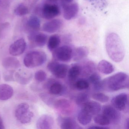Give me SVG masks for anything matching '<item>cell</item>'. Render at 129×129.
<instances>
[{
    "instance_id": "1",
    "label": "cell",
    "mask_w": 129,
    "mask_h": 129,
    "mask_svg": "<svg viewBox=\"0 0 129 129\" xmlns=\"http://www.w3.org/2000/svg\"><path fill=\"white\" fill-rule=\"evenodd\" d=\"M106 52L109 58L116 62H121L125 54V48L120 38L115 33L109 34L105 40Z\"/></svg>"
},
{
    "instance_id": "2",
    "label": "cell",
    "mask_w": 129,
    "mask_h": 129,
    "mask_svg": "<svg viewBox=\"0 0 129 129\" xmlns=\"http://www.w3.org/2000/svg\"><path fill=\"white\" fill-rule=\"evenodd\" d=\"M129 87V76L124 72H118L102 80V89L108 92L128 89Z\"/></svg>"
},
{
    "instance_id": "3",
    "label": "cell",
    "mask_w": 129,
    "mask_h": 129,
    "mask_svg": "<svg viewBox=\"0 0 129 129\" xmlns=\"http://www.w3.org/2000/svg\"><path fill=\"white\" fill-rule=\"evenodd\" d=\"M47 60V55L41 51H33L27 53L24 59V63L28 68L38 67L44 64Z\"/></svg>"
},
{
    "instance_id": "4",
    "label": "cell",
    "mask_w": 129,
    "mask_h": 129,
    "mask_svg": "<svg viewBox=\"0 0 129 129\" xmlns=\"http://www.w3.org/2000/svg\"><path fill=\"white\" fill-rule=\"evenodd\" d=\"M37 12L42 18L47 20L54 18L59 15L60 10L57 4L46 3L38 8Z\"/></svg>"
},
{
    "instance_id": "5",
    "label": "cell",
    "mask_w": 129,
    "mask_h": 129,
    "mask_svg": "<svg viewBox=\"0 0 129 129\" xmlns=\"http://www.w3.org/2000/svg\"><path fill=\"white\" fill-rule=\"evenodd\" d=\"M29 105L26 103H21L18 105L15 112L16 119L21 123H30L34 117V113L30 111Z\"/></svg>"
},
{
    "instance_id": "6",
    "label": "cell",
    "mask_w": 129,
    "mask_h": 129,
    "mask_svg": "<svg viewBox=\"0 0 129 129\" xmlns=\"http://www.w3.org/2000/svg\"><path fill=\"white\" fill-rule=\"evenodd\" d=\"M73 50L70 46L64 45L58 47L53 51L54 61L67 62L72 58Z\"/></svg>"
},
{
    "instance_id": "7",
    "label": "cell",
    "mask_w": 129,
    "mask_h": 129,
    "mask_svg": "<svg viewBox=\"0 0 129 129\" xmlns=\"http://www.w3.org/2000/svg\"><path fill=\"white\" fill-rule=\"evenodd\" d=\"M47 68L56 77L62 79L66 77L69 70V66L68 65L59 63L54 61L48 63Z\"/></svg>"
},
{
    "instance_id": "8",
    "label": "cell",
    "mask_w": 129,
    "mask_h": 129,
    "mask_svg": "<svg viewBox=\"0 0 129 129\" xmlns=\"http://www.w3.org/2000/svg\"><path fill=\"white\" fill-rule=\"evenodd\" d=\"M112 106L118 111L129 112V98L127 93H122L115 96L111 100Z\"/></svg>"
},
{
    "instance_id": "9",
    "label": "cell",
    "mask_w": 129,
    "mask_h": 129,
    "mask_svg": "<svg viewBox=\"0 0 129 129\" xmlns=\"http://www.w3.org/2000/svg\"><path fill=\"white\" fill-rule=\"evenodd\" d=\"M103 114L108 118L110 123L117 124L119 123L121 115L119 111L111 105L104 106L103 108Z\"/></svg>"
},
{
    "instance_id": "10",
    "label": "cell",
    "mask_w": 129,
    "mask_h": 129,
    "mask_svg": "<svg viewBox=\"0 0 129 129\" xmlns=\"http://www.w3.org/2000/svg\"><path fill=\"white\" fill-rule=\"evenodd\" d=\"M27 44L23 38H20L16 41L10 45L9 53L13 56H18L22 54L25 51Z\"/></svg>"
},
{
    "instance_id": "11",
    "label": "cell",
    "mask_w": 129,
    "mask_h": 129,
    "mask_svg": "<svg viewBox=\"0 0 129 129\" xmlns=\"http://www.w3.org/2000/svg\"><path fill=\"white\" fill-rule=\"evenodd\" d=\"M63 17L69 21L75 18L79 12V6L77 3H72L62 7Z\"/></svg>"
},
{
    "instance_id": "12",
    "label": "cell",
    "mask_w": 129,
    "mask_h": 129,
    "mask_svg": "<svg viewBox=\"0 0 129 129\" xmlns=\"http://www.w3.org/2000/svg\"><path fill=\"white\" fill-rule=\"evenodd\" d=\"M62 25L63 21L61 19H53L44 23L43 26V30L47 33L53 34L59 30Z\"/></svg>"
},
{
    "instance_id": "13",
    "label": "cell",
    "mask_w": 129,
    "mask_h": 129,
    "mask_svg": "<svg viewBox=\"0 0 129 129\" xmlns=\"http://www.w3.org/2000/svg\"><path fill=\"white\" fill-rule=\"evenodd\" d=\"M28 39L31 43L38 47H42L46 44L47 40L46 35L37 32H31L28 36Z\"/></svg>"
},
{
    "instance_id": "14",
    "label": "cell",
    "mask_w": 129,
    "mask_h": 129,
    "mask_svg": "<svg viewBox=\"0 0 129 129\" xmlns=\"http://www.w3.org/2000/svg\"><path fill=\"white\" fill-rule=\"evenodd\" d=\"M53 107L63 114H69L72 111V105L71 102L66 99L56 100Z\"/></svg>"
},
{
    "instance_id": "15",
    "label": "cell",
    "mask_w": 129,
    "mask_h": 129,
    "mask_svg": "<svg viewBox=\"0 0 129 129\" xmlns=\"http://www.w3.org/2000/svg\"><path fill=\"white\" fill-rule=\"evenodd\" d=\"M54 123V118L52 116L49 114H44L38 120L37 127L38 129H51Z\"/></svg>"
},
{
    "instance_id": "16",
    "label": "cell",
    "mask_w": 129,
    "mask_h": 129,
    "mask_svg": "<svg viewBox=\"0 0 129 129\" xmlns=\"http://www.w3.org/2000/svg\"><path fill=\"white\" fill-rule=\"evenodd\" d=\"M54 80H49L45 84L44 87L49 89L50 94L53 95H59L64 92V88L62 84Z\"/></svg>"
},
{
    "instance_id": "17",
    "label": "cell",
    "mask_w": 129,
    "mask_h": 129,
    "mask_svg": "<svg viewBox=\"0 0 129 129\" xmlns=\"http://www.w3.org/2000/svg\"><path fill=\"white\" fill-rule=\"evenodd\" d=\"M15 79L18 83L20 84H27L31 80L32 74L28 71L20 70L17 72L15 75Z\"/></svg>"
},
{
    "instance_id": "18",
    "label": "cell",
    "mask_w": 129,
    "mask_h": 129,
    "mask_svg": "<svg viewBox=\"0 0 129 129\" xmlns=\"http://www.w3.org/2000/svg\"><path fill=\"white\" fill-rule=\"evenodd\" d=\"M82 106V109L92 115L98 114L102 109L101 105L95 101H89Z\"/></svg>"
},
{
    "instance_id": "19",
    "label": "cell",
    "mask_w": 129,
    "mask_h": 129,
    "mask_svg": "<svg viewBox=\"0 0 129 129\" xmlns=\"http://www.w3.org/2000/svg\"><path fill=\"white\" fill-rule=\"evenodd\" d=\"M60 128L62 129L81 128L73 118L70 117L60 118L59 119Z\"/></svg>"
},
{
    "instance_id": "20",
    "label": "cell",
    "mask_w": 129,
    "mask_h": 129,
    "mask_svg": "<svg viewBox=\"0 0 129 129\" xmlns=\"http://www.w3.org/2000/svg\"><path fill=\"white\" fill-rule=\"evenodd\" d=\"M89 50L86 47H79L73 52L72 57L74 61H79L84 59L89 55Z\"/></svg>"
},
{
    "instance_id": "21",
    "label": "cell",
    "mask_w": 129,
    "mask_h": 129,
    "mask_svg": "<svg viewBox=\"0 0 129 129\" xmlns=\"http://www.w3.org/2000/svg\"><path fill=\"white\" fill-rule=\"evenodd\" d=\"M13 94V89L11 86L5 84H0V100H8L12 96Z\"/></svg>"
},
{
    "instance_id": "22",
    "label": "cell",
    "mask_w": 129,
    "mask_h": 129,
    "mask_svg": "<svg viewBox=\"0 0 129 129\" xmlns=\"http://www.w3.org/2000/svg\"><path fill=\"white\" fill-rule=\"evenodd\" d=\"M2 64L6 69H16L21 66L20 62L14 57H8L4 59Z\"/></svg>"
},
{
    "instance_id": "23",
    "label": "cell",
    "mask_w": 129,
    "mask_h": 129,
    "mask_svg": "<svg viewBox=\"0 0 129 129\" xmlns=\"http://www.w3.org/2000/svg\"><path fill=\"white\" fill-rule=\"evenodd\" d=\"M98 69L101 73L106 75L111 74L114 71L113 65L105 60H101L99 62L98 64Z\"/></svg>"
},
{
    "instance_id": "24",
    "label": "cell",
    "mask_w": 129,
    "mask_h": 129,
    "mask_svg": "<svg viewBox=\"0 0 129 129\" xmlns=\"http://www.w3.org/2000/svg\"><path fill=\"white\" fill-rule=\"evenodd\" d=\"M27 27L31 32H37L40 28V21L38 17L32 16L28 19L26 23Z\"/></svg>"
},
{
    "instance_id": "25",
    "label": "cell",
    "mask_w": 129,
    "mask_h": 129,
    "mask_svg": "<svg viewBox=\"0 0 129 129\" xmlns=\"http://www.w3.org/2000/svg\"><path fill=\"white\" fill-rule=\"evenodd\" d=\"M81 73L80 65L77 64H74L72 65L68 71V77L72 81L75 80Z\"/></svg>"
},
{
    "instance_id": "26",
    "label": "cell",
    "mask_w": 129,
    "mask_h": 129,
    "mask_svg": "<svg viewBox=\"0 0 129 129\" xmlns=\"http://www.w3.org/2000/svg\"><path fill=\"white\" fill-rule=\"evenodd\" d=\"M92 116V115L82 109L78 114V120L82 125H86L91 122Z\"/></svg>"
},
{
    "instance_id": "27",
    "label": "cell",
    "mask_w": 129,
    "mask_h": 129,
    "mask_svg": "<svg viewBox=\"0 0 129 129\" xmlns=\"http://www.w3.org/2000/svg\"><path fill=\"white\" fill-rule=\"evenodd\" d=\"M60 37L57 35H53L50 37L47 44V47L50 51L53 52L58 47L61 43Z\"/></svg>"
},
{
    "instance_id": "28",
    "label": "cell",
    "mask_w": 129,
    "mask_h": 129,
    "mask_svg": "<svg viewBox=\"0 0 129 129\" xmlns=\"http://www.w3.org/2000/svg\"><path fill=\"white\" fill-rule=\"evenodd\" d=\"M90 83L93 85L94 89L96 90H102V80L100 75L97 73H93L89 77Z\"/></svg>"
},
{
    "instance_id": "29",
    "label": "cell",
    "mask_w": 129,
    "mask_h": 129,
    "mask_svg": "<svg viewBox=\"0 0 129 129\" xmlns=\"http://www.w3.org/2000/svg\"><path fill=\"white\" fill-rule=\"evenodd\" d=\"M94 122L100 126H107L110 124L109 120L104 115L97 114L93 118Z\"/></svg>"
},
{
    "instance_id": "30",
    "label": "cell",
    "mask_w": 129,
    "mask_h": 129,
    "mask_svg": "<svg viewBox=\"0 0 129 129\" xmlns=\"http://www.w3.org/2000/svg\"><path fill=\"white\" fill-rule=\"evenodd\" d=\"M14 13L18 16H23L28 13V9L24 4H20L14 10Z\"/></svg>"
},
{
    "instance_id": "31",
    "label": "cell",
    "mask_w": 129,
    "mask_h": 129,
    "mask_svg": "<svg viewBox=\"0 0 129 129\" xmlns=\"http://www.w3.org/2000/svg\"><path fill=\"white\" fill-rule=\"evenodd\" d=\"M81 67V73L84 72L85 74H89L95 70V66L94 62L92 61L87 62L83 67Z\"/></svg>"
},
{
    "instance_id": "32",
    "label": "cell",
    "mask_w": 129,
    "mask_h": 129,
    "mask_svg": "<svg viewBox=\"0 0 129 129\" xmlns=\"http://www.w3.org/2000/svg\"><path fill=\"white\" fill-rule=\"evenodd\" d=\"M89 101V95L86 93H82L77 96L76 99V103L78 105L83 106Z\"/></svg>"
},
{
    "instance_id": "33",
    "label": "cell",
    "mask_w": 129,
    "mask_h": 129,
    "mask_svg": "<svg viewBox=\"0 0 129 129\" xmlns=\"http://www.w3.org/2000/svg\"><path fill=\"white\" fill-rule=\"evenodd\" d=\"M74 86L76 89L80 90L86 89L89 86L88 81L84 79H80L75 82Z\"/></svg>"
},
{
    "instance_id": "34",
    "label": "cell",
    "mask_w": 129,
    "mask_h": 129,
    "mask_svg": "<svg viewBox=\"0 0 129 129\" xmlns=\"http://www.w3.org/2000/svg\"><path fill=\"white\" fill-rule=\"evenodd\" d=\"M41 99L47 105L50 106H53L56 100L54 98L48 95L47 93H41L40 94Z\"/></svg>"
},
{
    "instance_id": "35",
    "label": "cell",
    "mask_w": 129,
    "mask_h": 129,
    "mask_svg": "<svg viewBox=\"0 0 129 129\" xmlns=\"http://www.w3.org/2000/svg\"><path fill=\"white\" fill-rule=\"evenodd\" d=\"M92 96L95 100L103 103L108 102L109 99L108 96L102 93H94Z\"/></svg>"
},
{
    "instance_id": "36",
    "label": "cell",
    "mask_w": 129,
    "mask_h": 129,
    "mask_svg": "<svg viewBox=\"0 0 129 129\" xmlns=\"http://www.w3.org/2000/svg\"><path fill=\"white\" fill-rule=\"evenodd\" d=\"M47 75L44 71L39 70L37 71L35 74V78L38 82H42L46 80Z\"/></svg>"
},
{
    "instance_id": "37",
    "label": "cell",
    "mask_w": 129,
    "mask_h": 129,
    "mask_svg": "<svg viewBox=\"0 0 129 129\" xmlns=\"http://www.w3.org/2000/svg\"><path fill=\"white\" fill-rule=\"evenodd\" d=\"M14 72L12 71H9L5 72L4 75V79L6 81H14L15 80V78L13 77Z\"/></svg>"
},
{
    "instance_id": "38",
    "label": "cell",
    "mask_w": 129,
    "mask_h": 129,
    "mask_svg": "<svg viewBox=\"0 0 129 129\" xmlns=\"http://www.w3.org/2000/svg\"><path fill=\"white\" fill-rule=\"evenodd\" d=\"M62 7L73 3L74 0H60Z\"/></svg>"
},
{
    "instance_id": "39",
    "label": "cell",
    "mask_w": 129,
    "mask_h": 129,
    "mask_svg": "<svg viewBox=\"0 0 129 129\" xmlns=\"http://www.w3.org/2000/svg\"><path fill=\"white\" fill-rule=\"evenodd\" d=\"M88 129H108V127H104L103 126H90L89 127H88Z\"/></svg>"
},
{
    "instance_id": "40",
    "label": "cell",
    "mask_w": 129,
    "mask_h": 129,
    "mask_svg": "<svg viewBox=\"0 0 129 129\" xmlns=\"http://www.w3.org/2000/svg\"><path fill=\"white\" fill-rule=\"evenodd\" d=\"M129 118H127L125 120L124 123V128L125 129H129Z\"/></svg>"
},
{
    "instance_id": "41",
    "label": "cell",
    "mask_w": 129,
    "mask_h": 129,
    "mask_svg": "<svg viewBox=\"0 0 129 129\" xmlns=\"http://www.w3.org/2000/svg\"><path fill=\"white\" fill-rule=\"evenodd\" d=\"M4 128L5 127H4L3 121L1 117H0V129H4Z\"/></svg>"
},
{
    "instance_id": "42",
    "label": "cell",
    "mask_w": 129,
    "mask_h": 129,
    "mask_svg": "<svg viewBox=\"0 0 129 129\" xmlns=\"http://www.w3.org/2000/svg\"><path fill=\"white\" fill-rule=\"evenodd\" d=\"M58 0H46V3L51 4H57Z\"/></svg>"
},
{
    "instance_id": "43",
    "label": "cell",
    "mask_w": 129,
    "mask_h": 129,
    "mask_svg": "<svg viewBox=\"0 0 129 129\" xmlns=\"http://www.w3.org/2000/svg\"><path fill=\"white\" fill-rule=\"evenodd\" d=\"M1 0H0V3H1Z\"/></svg>"
}]
</instances>
